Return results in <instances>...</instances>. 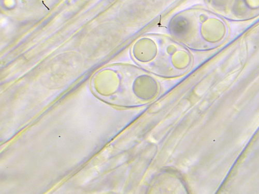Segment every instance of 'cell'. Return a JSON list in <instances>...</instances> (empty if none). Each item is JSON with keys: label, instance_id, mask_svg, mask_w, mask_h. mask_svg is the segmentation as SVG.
Here are the masks:
<instances>
[{"label": "cell", "instance_id": "1", "mask_svg": "<svg viewBox=\"0 0 259 194\" xmlns=\"http://www.w3.org/2000/svg\"><path fill=\"white\" fill-rule=\"evenodd\" d=\"M131 54L139 67L165 76L185 73L193 60L187 48L172 37L159 34L141 36L133 45Z\"/></svg>", "mask_w": 259, "mask_h": 194}, {"label": "cell", "instance_id": "2", "mask_svg": "<svg viewBox=\"0 0 259 194\" xmlns=\"http://www.w3.org/2000/svg\"><path fill=\"white\" fill-rule=\"evenodd\" d=\"M171 37L190 50L204 52L217 48L228 33L225 21L219 16L202 10L180 13L169 20Z\"/></svg>", "mask_w": 259, "mask_h": 194}, {"label": "cell", "instance_id": "3", "mask_svg": "<svg viewBox=\"0 0 259 194\" xmlns=\"http://www.w3.org/2000/svg\"><path fill=\"white\" fill-rule=\"evenodd\" d=\"M215 13L229 20L243 21L259 15V0H206Z\"/></svg>", "mask_w": 259, "mask_h": 194}]
</instances>
